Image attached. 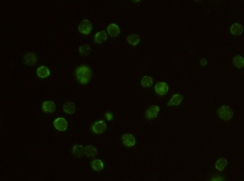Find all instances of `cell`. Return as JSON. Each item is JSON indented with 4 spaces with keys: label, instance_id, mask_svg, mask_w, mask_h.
Masks as SVG:
<instances>
[{
    "label": "cell",
    "instance_id": "obj_1",
    "mask_svg": "<svg viewBox=\"0 0 244 181\" xmlns=\"http://www.w3.org/2000/svg\"><path fill=\"white\" fill-rule=\"evenodd\" d=\"M76 75L79 83L86 84L88 83L91 77V70L86 66H82L76 70Z\"/></svg>",
    "mask_w": 244,
    "mask_h": 181
},
{
    "label": "cell",
    "instance_id": "obj_2",
    "mask_svg": "<svg viewBox=\"0 0 244 181\" xmlns=\"http://www.w3.org/2000/svg\"><path fill=\"white\" fill-rule=\"evenodd\" d=\"M218 114L222 120L227 121L232 118L233 112L232 110L228 106L224 105L219 108Z\"/></svg>",
    "mask_w": 244,
    "mask_h": 181
},
{
    "label": "cell",
    "instance_id": "obj_3",
    "mask_svg": "<svg viewBox=\"0 0 244 181\" xmlns=\"http://www.w3.org/2000/svg\"><path fill=\"white\" fill-rule=\"evenodd\" d=\"M79 31L82 34L87 35L90 34L93 29V26L88 20H84L81 23L79 27Z\"/></svg>",
    "mask_w": 244,
    "mask_h": 181
},
{
    "label": "cell",
    "instance_id": "obj_4",
    "mask_svg": "<svg viewBox=\"0 0 244 181\" xmlns=\"http://www.w3.org/2000/svg\"><path fill=\"white\" fill-rule=\"evenodd\" d=\"M160 111V108L156 105H152L149 107L146 112V117L148 120L155 118Z\"/></svg>",
    "mask_w": 244,
    "mask_h": 181
},
{
    "label": "cell",
    "instance_id": "obj_5",
    "mask_svg": "<svg viewBox=\"0 0 244 181\" xmlns=\"http://www.w3.org/2000/svg\"><path fill=\"white\" fill-rule=\"evenodd\" d=\"M106 127V124L105 122L100 121L94 123L92 127V130L95 133L101 134L105 131Z\"/></svg>",
    "mask_w": 244,
    "mask_h": 181
},
{
    "label": "cell",
    "instance_id": "obj_6",
    "mask_svg": "<svg viewBox=\"0 0 244 181\" xmlns=\"http://www.w3.org/2000/svg\"><path fill=\"white\" fill-rule=\"evenodd\" d=\"M123 143L128 147H133L135 144L136 141L133 135L131 134H126L122 137Z\"/></svg>",
    "mask_w": 244,
    "mask_h": 181
},
{
    "label": "cell",
    "instance_id": "obj_7",
    "mask_svg": "<svg viewBox=\"0 0 244 181\" xmlns=\"http://www.w3.org/2000/svg\"><path fill=\"white\" fill-rule=\"evenodd\" d=\"M53 123L56 128L61 131H65L68 127V123L64 118H59L56 119Z\"/></svg>",
    "mask_w": 244,
    "mask_h": 181
},
{
    "label": "cell",
    "instance_id": "obj_8",
    "mask_svg": "<svg viewBox=\"0 0 244 181\" xmlns=\"http://www.w3.org/2000/svg\"><path fill=\"white\" fill-rule=\"evenodd\" d=\"M156 92L160 95H164L167 94L168 90V85L163 82H158L155 87Z\"/></svg>",
    "mask_w": 244,
    "mask_h": 181
},
{
    "label": "cell",
    "instance_id": "obj_9",
    "mask_svg": "<svg viewBox=\"0 0 244 181\" xmlns=\"http://www.w3.org/2000/svg\"><path fill=\"white\" fill-rule=\"evenodd\" d=\"M24 61L27 65H34L36 64L37 61L36 55L31 53H27L24 56Z\"/></svg>",
    "mask_w": 244,
    "mask_h": 181
},
{
    "label": "cell",
    "instance_id": "obj_10",
    "mask_svg": "<svg viewBox=\"0 0 244 181\" xmlns=\"http://www.w3.org/2000/svg\"><path fill=\"white\" fill-rule=\"evenodd\" d=\"M107 31L108 34L112 37L118 36L120 32L118 26L114 24H111L108 26Z\"/></svg>",
    "mask_w": 244,
    "mask_h": 181
},
{
    "label": "cell",
    "instance_id": "obj_11",
    "mask_svg": "<svg viewBox=\"0 0 244 181\" xmlns=\"http://www.w3.org/2000/svg\"><path fill=\"white\" fill-rule=\"evenodd\" d=\"M43 110L45 112H53L56 110V106L54 102L51 101H46L43 105Z\"/></svg>",
    "mask_w": 244,
    "mask_h": 181
},
{
    "label": "cell",
    "instance_id": "obj_12",
    "mask_svg": "<svg viewBox=\"0 0 244 181\" xmlns=\"http://www.w3.org/2000/svg\"><path fill=\"white\" fill-rule=\"evenodd\" d=\"M183 99V97L180 94L174 95L172 98L168 103V105L173 106L180 105Z\"/></svg>",
    "mask_w": 244,
    "mask_h": 181
},
{
    "label": "cell",
    "instance_id": "obj_13",
    "mask_svg": "<svg viewBox=\"0 0 244 181\" xmlns=\"http://www.w3.org/2000/svg\"><path fill=\"white\" fill-rule=\"evenodd\" d=\"M37 73L40 77L45 78L49 76L50 72L48 68L43 66L37 69Z\"/></svg>",
    "mask_w": 244,
    "mask_h": 181
},
{
    "label": "cell",
    "instance_id": "obj_14",
    "mask_svg": "<svg viewBox=\"0 0 244 181\" xmlns=\"http://www.w3.org/2000/svg\"><path fill=\"white\" fill-rule=\"evenodd\" d=\"M84 152L86 155L90 158L94 157L97 154V149L93 145H87L85 148Z\"/></svg>",
    "mask_w": 244,
    "mask_h": 181
},
{
    "label": "cell",
    "instance_id": "obj_15",
    "mask_svg": "<svg viewBox=\"0 0 244 181\" xmlns=\"http://www.w3.org/2000/svg\"><path fill=\"white\" fill-rule=\"evenodd\" d=\"M108 35L105 31H101L96 34L94 40L97 43H102L106 41Z\"/></svg>",
    "mask_w": 244,
    "mask_h": 181
},
{
    "label": "cell",
    "instance_id": "obj_16",
    "mask_svg": "<svg viewBox=\"0 0 244 181\" xmlns=\"http://www.w3.org/2000/svg\"><path fill=\"white\" fill-rule=\"evenodd\" d=\"M84 152V148L81 145H75L72 148V152H73V154L77 157L81 158L82 157Z\"/></svg>",
    "mask_w": 244,
    "mask_h": 181
},
{
    "label": "cell",
    "instance_id": "obj_17",
    "mask_svg": "<svg viewBox=\"0 0 244 181\" xmlns=\"http://www.w3.org/2000/svg\"><path fill=\"white\" fill-rule=\"evenodd\" d=\"M75 106L73 103L68 102L66 103L63 106L64 111L68 114H73L75 111Z\"/></svg>",
    "mask_w": 244,
    "mask_h": 181
},
{
    "label": "cell",
    "instance_id": "obj_18",
    "mask_svg": "<svg viewBox=\"0 0 244 181\" xmlns=\"http://www.w3.org/2000/svg\"><path fill=\"white\" fill-rule=\"evenodd\" d=\"M230 31L234 35H241L243 31V27L238 23H235L231 26Z\"/></svg>",
    "mask_w": 244,
    "mask_h": 181
},
{
    "label": "cell",
    "instance_id": "obj_19",
    "mask_svg": "<svg viewBox=\"0 0 244 181\" xmlns=\"http://www.w3.org/2000/svg\"><path fill=\"white\" fill-rule=\"evenodd\" d=\"M233 63L237 68H242L244 65V58L241 56H235L233 58Z\"/></svg>",
    "mask_w": 244,
    "mask_h": 181
},
{
    "label": "cell",
    "instance_id": "obj_20",
    "mask_svg": "<svg viewBox=\"0 0 244 181\" xmlns=\"http://www.w3.org/2000/svg\"><path fill=\"white\" fill-rule=\"evenodd\" d=\"M127 41L130 44L132 45H136L139 43L140 41V38L139 35L136 34H133L130 35L127 37Z\"/></svg>",
    "mask_w": 244,
    "mask_h": 181
},
{
    "label": "cell",
    "instance_id": "obj_21",
    "mask_svg": "<svg viewBox=\"0 0 244 181\" xmlns=\"http://www.w3.org/2000/svg\"><path fill=\"white\" fill-rule=\"evenodd\" d=\"M153 84V79L150 76H145L141 80V84L145 87H150Z\"/></svg>",
    "mask_w": 244,
    "mask_h": 181
},
{
    "label": "cell",
    "instance_id": "obj_22",
    "mask_svg": "<svg viewBox=\"0 0 244 181\" xmlns=\"http://www.w3.org/2000/svg\"><path fill=\"white\" fill-rule=\"evenodd\" d=\"M227 160L225 159L222 158L218 160L216 164V169L219 171H223L225 168L227 166Z\"/></svg>",
    "mask_w": 244,
    "mask_h": 181
},
{
    "label": "cell",
    "instance_id": "obj_23",
    "mask_svg": "<svg viewBox=\"0 0 244 181\" xmlns=\"http://www.w3.org/2000/svg\"><path fill=\"white\" fill-rule=\"evenodd\" d=\"M103 164L101 160H95L92 163V167L94 170L101 171L103 168Z\"/></svg>",
    "mask_w": 244,
    "mask_h": 181
},
{
    "label": "cell",
    "instance_id": "obj_24",
    "mask_svg": "<svg viewBox=\"0 0 244 181\" xmlns=\"http://www.w3.org/2000/svg\"><path fill=\"white\" fill-rule=\"evenodd\" d=\"M91 51V48L87 45H83L79 48V52L82 55H88Z\"/></svg>",
    "mask_w": 244,
    "mask_h": 181
},
{
    "label": "cell",
    "instance_id": "obj_25",
    "mask_svg": "<svg viewBox=\"0 0 244 181\" xmlns=\"http://www.w3.org/2000/svg\"><path fill=\"white\" fill-rule=\"evenodd\" d=\"M106 117L108 121H110L113 119V115L111 113L107 112L106 114Z\"/></svg>",
    "mask_w": 244,
    "mask_h": 181
},
{
    "label": "cell",
    "instance_id": "obj_26",
    "mask_svg": "<svg viewBox=\"0 0 244 181\" xmlns=\"http://www.w3.org/2000/svg\"><path fill=\"white\" fill-rule=\"evenodd\" d=\"M207 64V61L205 59H202L201 61H200V64H201V65L204 66L206 65Z\"/></svg>",
    "mask_w": 244,
    "mask_h": 181
}]
</instances>
